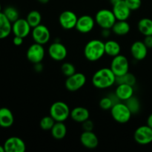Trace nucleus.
<instances>
[{"mask_svg": "<svg viewBox=\"0 0 152 152\" xmlns=\"http://www.w3.org/2000/svg\"><path fill=\"white\" fill-rule=\"evenodd\" d=\"M91 82L96 88L106 89L115 84L116 76L110 68H102L94 74Z\"/></svg>", "mask_w": 152, "mask_h": 152, "instance_id": "nucleus-1", "label": "nucleus"}, {"mask_svg": "<svg viewBox=\"0 0 152 152\" xmlns=\"http://www.w3.org/2000/svg\"><path fill=\"white\" fill-rule=\"evenodd\" d=\"M105 52V42L100 39H91L86 43L84 48V56L90 62H96L100 59Z\"/></svg>", "mask_w": 152, "mask_h": 152, "instance_id": "nucleus-2", "label": "nucleus"}, {"mask_svg": "<svg viewBox=\"0 0 152 152\" xmlns=\"http://www.w3.org/2000/svg\"><path fill=\"white\" fill-rule=\"evenodd\" d=\"M111 114L113 119L120 124L127 123L132 118V112L125 102H119L111 108Z\"/></svg>", "mask_w": 152, "mask_h": 152, "instance_id": "nucleus-3", "label": "nucleus"}, {"mask_svg": "<svg viewBox=\"0 0 152 152\" xmlns=\"http://www.w3.org/2000/svg\"><path fill=\"white\" fill-rule=\"evenodd\" d=\"M49 112L56 122H65L70 117L71 110L65 102L57 101L52 104Z\"/></svg>", "mask_w": 152, "mask_h": 152, "instance_id": "nucleus-4", "label": "nucleus"}, {"mask_svg": "<svg viewBox=\"0 0 152 152\" xmlns=\"http://www.w3.org/2000/svg\"><path fill=\"white\" fill-rule=\"evenodd\" d=\"M95 22L102 29L111 30L113 25L117 21L112 10L108 9L99 10L95 15Z\"/></svg>", "mask_w": 152, "mask_h": 152, "instance_id": "nucleus-5", "label": "nucleus"}, {"mask_svg": "<svg viewBox=\"0 0 152 152\" xmlns=\"http://www.w3.org/2000/svg\"><path fill=\"white\" fill-rule=\"evenodd\" d=\"M110 68L114 72L116 77H120L129 72V62L126 56L119 54L113 57Z\"/></svg>", "mask_w": 152, "mask_h": 152, "instance_id": "nucleus-6", "label": "nucleus"}, {"mask_svg": "<svg viewBox=\"0 0 152 152\" xmlns=\"http://www.w3.org/2000/svg\"><path fill=\"white\" fill-rule=\"evenodd\" d=\"M86 83V77L83 73L76 72L73 75L67 77L65 86L67 90L74 92L80 90Z\"/></svg>", "mask_w": 152, "mask_h": 152, "instance_id": "nucleus-7", "label": "nucleus"}, {"mask_svg": "<svg viewBox=\"0 0 152 152\" xmlns=\"http://www.w3.org/2000/svg\"><path fill=\"white\" fill-rule=\"evenodd\" d=\"M31 36L34 42L44 45L50 40V33L45 25L40 24L35 28H32Z\"/></svg>", "mask_w": 152, "mask_h": 152, "instance_id": "nucleus-8", "label": "nucleus"}, {"mask_svg": "<svg viewBox=\"0 0 152 152\" xmlns=\"http://www.w3.org/2000/svg\"><path fill=\"white\" fill-rule=\"evenodd\" d=\"M134 139L140 145H148L152 142V129L148 125L141 126L135 130Z\"/></svg>", "mask_w": 152, "mask_h": 152, "instance_id": "nucleus-9", "label": "nucleus"}, {"mask_svg": "<svg viewBox=\"0 0 152 152\" xmlns=\"http://www.w3.org/2000/svg\"><path fill=\"white\" fill-rule=\"evenodd\" d=\"M45 48L42 45L34 42L28 48L26 53V57L31 63L36 64L42 62L45 57Z\"/></svg>", "mask_w": 152, "mask_h": 152, "instance_id": "nucleus-10", "label": "nucleus"}, {"mask_svg": "<svg viewBox=\"0 0 152 152\" xmlns=\"http://www.w3.org/2000/svg\"><path fill=\"white\" fill-rule=\"evenodd\" d=\"M48 54L55 61H62L66 58L68 50L66 47L59 42H54L48 48Z\"/></svg>", "mask_w": 152, "mask_h": 152, "instance_id": "nucleus-11", "label": "nucleus"}, {"mask_svg": "<svg viewBox=\"0 0 152 152\" xmlns=\"http://www.w3.org/2000/svg\"><path fill=\"white\" fill-rule=\"evenodd\" d=\"M78 17L77 14L71 10H65L59 16V22L61 27L65 30L75 28Z\"/></svg>", "mask_w": 152, "mask_h": 152, "instance_id": "nucleus-12", "label": "nucleus"}, {"mask_svg": "<svg viewBox=\"0 0 152 152\" xmlns=\"http://www.w3.org/2000/svg\"><path fill=\"white\" fill-rule=\"evenodd\" d=\"M31 27L26 19H18L12 23V32L14 36L25 38L30 34Z\"/></svg>", "mask_w": 152, "mask_h": 152, "instance_id": "nucleus-13", "label": "nucleus"}, {"mask_svg": "<svg viewBox=\"0 0 152 152\" xmlns=\"http://www.w3.org/2000/svg\"><path fill=\"white\" fill-rule=\"evenodd\" d=\"M3 145L5 152H25L26 150L25 142L18 137H10Z\"/></svg>", "mask_w": 152, "mask_h": 152, "instance_id": "nucleus-14", "label": "nucleus"}, {"mask_svg": "<svg viewBox=\"0 0 152 152\" xmlns=\"http://www.w3.org/2000/svg\"><path fill=\"white\" fill-rule=\"evenodd\" d=\"M112 11L117 20H127L132 10L129 8L125 0H119L113 4Z\"/></svg>", "mask_w": 152, "mask_h": 152, "instance_id": "nucleus-15", "label": "nucleus"}, {"mask_svg": "<svg viewBox=\"0 0 152 152\" xmlns=\"http://www.w3.org/2000/svg\"><path fill=\"white\" fill-rule=\"evenodd\" d=\"M95 19L88 15H83L78 18L75 28L81 34H88L94 29Z\"/></svg>", "mask_w": 152, "mask_h": 152, "instance_id": "nucleus-16", "label": "nucleus"}, {"mask_svg": "<svg viewBox=\"0 0 152 152\" xmlns=\"http://www.w3.org/2000/svg\"><path fill=\"white\" fill-rule=\"evenodd\" d=\"M80 142L82 145L86 148L88 149H94L98 146L99 140L96 135L93 132V131L87 132L84 131L81 134L80 137Z\"/></svg>", "mask_w": 152, "mask_h": 152, "instance_id": "nucleus-17", "label": "nucleus"}, {"mask_svg": "<svg viewBox=\"0 0 152 152\" xmlns=\"http://www.w3.org/2000/svg\"><path fill=\"white\" fill-rule=\"evenodd\" d=\"M148 48L143 42L136 41L131 46V53L132 57L137 61H141L146 57L148 54Z\"/></svg>", "mask_w": 152, "mask_h": 152, "instance_id": "nucleus-18", "label": "nucleus"}, {"mask_svg": "<svg viewBox=\"0 0 152 152\" xmlns=\"http://www.w3.org/2000/svg\"><path fill=\"white\" fill-rule=\"evenodd\" d=\"M70 117H71V119L74 121L79 123H82L86 121V120H87L88 119H89L90 113H89V111L86 108L78 106L71 110Z\"/></svg>", "mask_w": 152, "mask_h": 152, "instance_id": "nucleus-19", "label": "nucleus"}, {"mask_svg": "<svg viewBox=\"0 0 152 152\" xmlns=\"http://www.w3.org/2000/svg\"><path fill=\"white\" fill-rule=\"evenodd\" d=\"M134 86L127 84H119L115 90V94L120 101H126L134 96Z\"/></svg>", "mask_w": 152, "mask_h": 152, "instance_id": "nucleus-20", "label": "nucleus"}, {"mask_svg": "<svg viewBox=\"0 0 152 152\" xmlns=\"http://www.w3.org/2000/svg\"><path fill=\"white\" fill-rule=\"evenodd\" d=\"M14 123V117L9 108L3 107L0 108V126L2 128H10Z\"/></svg>", "mask_w": 152, "mask_h": 152, "instance_id": "nucleus-21", "label": "nucleus"}, {"mask_svg": "<svg viewBox=\"0 0 152 152\" xmlns=\"http://www.w3.org/2000/svg\"><path fill=\"white\" fill-rule=\"evenodd\" d=\"M12 32V23L3 12H0V39H5Z\"/></svg>", "mask_w": 152, "mask_h": 152, "instance_id": "nucleus-22", "label": "nucleus"}, {"mask_svg": "<svg viewBox=\"0 0 152 152\" xmlns=\"http://www.w3.org/2000/svg\"><path fill=\"white\" fill-rule=\"evenodd\" d=\"M130 30L131 26L127 20H117L111 28L112 32L117 36L127 35Z\"/></svg>", "mask_w": 152, "mask_h": 152, "instance_id": "nucleus-23", "label": "nucleus"}, {"mask_svg": "<svg viewBox=\"0 0 152 152\" xmlns=\"http://www.w3.org/2000/svg\"><path fill=\"white\" fill-rule=\"evenodd\" d=\"M50 133L54 139L58 140L63 139L67 134L66 126L63 122H56L50 130Z\"/></svg>", "mask_w": 152, "mask_h": 152, "instance_id": "nucleus-24", "label": "nucleus"}, {"mask_svg": "<svg viewBox=\"0 0 152 152\" xmlns=\"http://www.w3.org/2000/svg\"><path fill=\"white\" fill-rule=\"evenodd\" d=\"M105 52L108 56L114 57L120 54V45L115 40H108L105 42Z\"/></svg>", "mask_w": 152, "mask_h": 152, "instance_id": "nucleus-25", "label": "nucleus"}, {"mask_svg": "<svg viewBox=\"0 0 152 152\" xmlns=\"http://www.w3.org/2000/svg\"><path fill=\"white\" fill-rule=\"evenodd\" d=\"M137 28L140 33L143 36L152 35V19L142 18L138 22Z\"/></svg>", "mask_w": 152, "mask_h": 152, "instance_id": "nucleus-26", "label": "nucleus"}, {"mask_svg": "<svg viewBox=\"0 0 152 152\" xmlns=\"http://www.w3.org/2000/svg\"><path fill=\"white\" fill-rule=\"evenodd\" d=\"M27 21L31 25V28H35L37 25H40L42 22V15L37 10H31L28 13L26 17Z\"/></svg>", "mask_w": 152, "mask_h": 152, "instance_id": "nucleus-27", "label": "nucleus"}, {"mask_svg": "<svg viewBox=\"0 0 152 152\" xmlns=\"http://www.w3.org/2000/svg\"><path fill=\"white\" fill-rule=\"evenodd\" d=\"M137 83L136 77L132 73H126V74L120 77H116V83L117 84H127L134 86Z\"/></svg>", "mask_w": 152, "mask_h": 152, "instance_id": "nucleus-28", "label": "nucleus"}, {"mask_svg": "<svg viewBox=\"0 0 152 152\" xmlns=\"http://www.w3.org/2000/svg\"><path fill=\"white\" fill-rule=\"evenodd\" d=\"M124 102L126 104L132 114H137L140 110V102L138 98L136 96H132V97L128 99Z\"/></svg>", "mask_w": 152, "mask_h": 152, "instance_id": "nucleus-29", "label": "nucleus"}, {"mask_svg": "<svg viewBox=\"0 0 152 152\" xmlns=\"http://www.w3.org/2000/svg\"><path fill=\"white\" fill-rule=\"evenodd\" d=\"M3 13L11 23L19 19V11L16 7H13V6H8V7H5L4 10H3Z\"/></svg>", "mask_w": 152, "mask_h": 152, "instance_id": "nucleus-30", "label": "nucleus"}, {"mask_svg": "<svg viewBox=\"0 0 152 152\" xmlns=\"http://www.w3.org/2000/svg\"><path fill=\"white\" fill-rule=\"evenodd\" d=\"M55 123H56V121L53 120L51 116H45V117H42L40 120L39 126L42 130L50 131Z\"/></svg>", "mask_w": 152, "mask_h": 152, "instance_id": "nucleus-31", "label": "nucleus"}, {"mask_svg": "<svg viewBox=\"0 0 152 152\" xmlns=\"http://www.w3.org/2000/svg\"><path fill=\"white\" fill-rule=\"evenodd\" d=\"M61 71L65 77H68L76 73V68L71 62H65L61 66Z\"/></svg>", "mask_w": 152, "mask_h": 152, "instance_id": "nucleus-32", "label": "nucleus"}, {"mask_svg": "<svg viewBox=\"0 0 152 152\" xmlns=\"http://www.w3.org/2000/svg\"><path fill=\"white\" fill-rule=\"evenodd\" d=\"M99 107L102 108V110H111V108H112V106L114 105L112 100L111 99V98L108 96H105V97H102V99L99 101Z\"/></svg>", "mask_w": 152, "mask_h": 152, "instance_id": "nucleus-33", "label": "nucleus"}, {"mask_svg": "<svg viewBox=\"0 0 152 152\" xmlns=\"http://www.w3.org/2000/svg\"><path fill=\"white\" fill-rule=\"evenodd\" d=\"M126 4L132 11L138 10L142 5L141 0H125Z\"/></svg>", "mask_w": 152, "mask_h": 152, "instance_id": "nucleus-34", "label": "nucleus"}, {"mask_svg": "<svg viewBox=\"0 0 152 152\" xmlns=\"http://www.w3.org/2000/svg\"><path fill=\"white\" fill-rule=\"evenodd\" d=\"M94 127V125L93 121L89 119L82 123V128H83V131H87V132L93 131Z\"/></svg>", "mask_w": 152, "mask_h": 152, "instance_id": "nucleus-35", "label": "nucleus"}, {"mask_svg": "<svg viewBox=\"0 0 152 152\" xmlns=\"http://www.w3.org/2000/svg\"><path fill=\"white\" fill-rule=\"evenodd\" d=\"M143 42L148 48H152V35L145 36Z\"/></svg>", "mask_w": 152, "mask_h": 152, "instance_id": "nucleus-36", "label": "nucleus"}, {"mask_svg": "<svg viewBox=\"0 0 152 152\" xmlns=\"http://www.w3.org/2000/svg\"><path fill=\"white\" fill-rule=\"evenodd\" d=\"M23 42H24V38H22V37H18V36H15L14 38H13V44H14L16 46L22 45Z\"/></svg>", "mask_w": 152, "mask_h": 152, "instance_id": "nucleus-37", "label": "nucleus"}, {"mask_svg": "<svg viewBox=\"0 0 152 152\" xmlns=\"http://www.w3.org/2000/svg\"><path fill=\"white\" fill-rule=\"evenodd\" d=\"M34 70H35V71H37V72H41V71L43 70V65L42 64V62L34 64Z\"/></svg>", "mask_w": 152, "mask_h": 152, "instance_id": "nucleus-38", "label": "nucleus"}, {"mask_svg": "<svg viewBox=\"0 0 152 152\" xmlns=\"http://www.w3.org/2000/svg\"><path fill=\"white\" fill-rule=\"evenodd\" d=\"M102 36L104 38H108L110 36V29H102Z\"/></svg>", "mask_w": 152, "mask_h": 152, "instance_id": "nucleus-39", "label": "nucleus"}, {"mask_svg": "<svg viewBox=\"0 0 152 152\" xmlns=\"http://www.w3.org/2000/svg\"><path fill=\"white\" fill-rule=\"evenodd\" d=\"M147 125L152 129V113L148 116V119H147Z\"/></svg>", "mask_w": 152, "mask_h": 152, "instance_id": "nucleus-40", "label": "nucleus"}, {"mask_svg": "<svg viewBox=\"0 0 152 152\" xmlns=\"http://www.w3.org/2000/svg\"><path fill=\"white\" fill-rule=\"evenodd\" d=\"M37 1L39 3H41V4H47L49 1V0H37Z\"/></svg>", "mask_w": 152, "mask_h": 152, "instance_id": "nucleus-41", "label": "nucleus"}, {"mask_svg": "<svg viewBox=\"0 0 152 152\" xmlns=\"http://www.w3.org/2000/svg\"><path fill=\"white\" fill-rule=\"evenodd\" d=\"M0 152H5V151H4V145H0Z\"/></svg>", "mask_w": 152, "mask_h": 152, "instance_id": "nucleus-42", "label": "nucleus"}, {"mask_svg": "<svg viewBox=\"0 0 152 152\" xmlns=\"http://www.w3.org/2000/svg\"><path fill=\"white\" fill-rule=\"evenodd\" d=\"M1 4H0V12H1Z\"/></svg>", "mask_w": 152, "mask_h": 152, "instance_id": "nucleus-43", "label": "nucleus"}]
</instances>
